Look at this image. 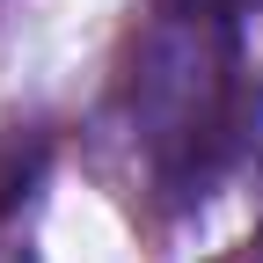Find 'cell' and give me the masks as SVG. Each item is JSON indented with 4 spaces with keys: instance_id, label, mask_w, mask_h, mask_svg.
I'll use <instances>...</instances> for the list:
<instances>
[{
    "instance_id": "7a4b0ae2",
    "label": "cell",
    "mask_w": 263,
    "mask_h": 263,
    "mask_svg": "<svg viewBox=\"0 0 263 263\" xmlns=\"http://www.w3.org/2000/svg\"><path fill=\"white\" fill-rule=\"evenodd\" d=\"M44 168H51V139L44 132H8L0 139V212H22L37 197Z\"/></svg>"
},
{
    "instance_id": "3957f363",
    "label": "cell",
    "mask_w": 263,
    "mask_h": 263,
    "mask_svg": "<svg viewBox=\"0 0 263 263\" xmlns=\"http://www.w3.org/2000/svg\"><path fill=\"white\" fill-rule=\"evenodd\" d=\"M227 8H241V15H249V8H256V0H227Z\"/></svg>"
},
{
    "instance_id": "6da1fadb",
    "label": "cell",
    "mask_w": 263,
    "mask_h": 263,
    "mask_svg": "<svg viewBox=\"0 0 263 263\" xmlns=\"http://www.w3.org/2000/svg\"><path fill=\"white\" fill-rule=\"evenodd\" d=\"M124 124L161 205H197L241 161L249 132V51L241 8L227 0H154L124 73Z\"/></svg>"
}]
</instances>
